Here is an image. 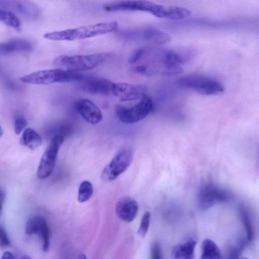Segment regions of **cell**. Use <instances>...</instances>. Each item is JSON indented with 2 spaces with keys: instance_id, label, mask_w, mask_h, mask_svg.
Segmentation results:
<instances>
[{
  "instance_id": "6da1fadb",
  "label": "cell",
  "mask_w": 259,
  "mask_h": 259,
  "mask_svg": "<svg viewBox=\"0 0 259 259\" xmlns=\"http://www.w3.org/2000/svg\"><path fill=\"white\" fill-rule=\"evenodd\" d=\"M108 12L142 11L152 14L157 17L178 20L181 16V10L178 6L165 7L147 0H126L108 4L104 6Z\"/></svg>"
},
{
  "instance_id": "7a4b0ae2",
  "label": "cell",
  "mask_w": 259,
  "mask_h": 259,
  "mask_svg": "<svg viewBox=\"0 0 259 259\" xmlns=\"http://www.w3.org/2000/svg\"><path fill=\"white\" fill-rule=\"evenodd\" d=\"M118 27V24L115 21L101 22L74 28L46 33L44 35V37L56 41H72L111 32L116 30Z\"/></svg>"
},
{
  "instance_id": "3957f363",
  "label": "cell",
  "mask_w": 259,
  "mask_h": 259,
  "mask_svg": "<svg viewBox=\"0 0 259 259\" xmlns=\"http://www.w3.org/2000/svg\"><path fill=\"white\" fill-rule=\"evenodd\" d=\"M83 78L80 72L59 68L35 71L20 77V80L32 84H49L78 82Z\"/></svg>"
},
{
  "instance_id": "277c9868",
  "label": "cell",
  "mask_w": 259,
  "mask_h": 259,
  "mask_svg": "<svg viewBox=\"0 0 259 259\" xmlns=\"http://www.w3.org/2000/svg\"><path fill=\"white\" fill-rule=\"evenodd\" d=\"M109 55L107 53L61 55L54 59L53 64L61 69L79 72L92 69L100 65L106 61Z\"/></svg>"
},
{
  "instance_id": "5b68a950",
  "label": "cell",
  "mask_w": 259,
  "mask_h": 259,
  "mask_svg": "<svg viewBox=\"0 0 259 259\" xmlns=\"http://www.w3.org/2000/svg\"><path fill=\"white\" fill-rule=\"evenodd\" d=\"M178 84L183 88L204 95H216L225 90L223 84L217 80L200 74H190L181 77Z\"/></svg>"
},
{
  "instance_id": "8992f818",
  "label": "cell",
  "mask_w": 259,
  "mask_h": 259,
  "mask_svg": "<svg viewBox=\"0 0 259 259\" xmlns=\"http://www.w3.org/2000/svg\"><path fill=\"white\" fill-rule=\"evenodd\" d=\"M153 102L151 98L145 94L140 101L131 107L117 105L115 108V114L122 122L134 123L144 119L152 110Z\"/></svg>"
},
{
  "instance_id": "52a82bcc",
  "label": "cell",
  "mask_w": 259,
  "mask_h": 259,
  "mask_svg": "<svg viewBox=\"0 0 259 259\" xmlns=\"http://www.w3.org/2000/svg\"><path fill=\"white\" fill-rule=\"evenodd\" d=\"M133 158V152L129 148L119 150L111 161L103 169L101 179L104 182L115 180L124 172L131 165Z\"/></svg>"
},
{
  "instance_id": "ba28073f",
  "label": "cell",
  "mask_w": 259,
  "mask_h": 259,
  "mask_svg": "<svg viewBox=\"0 0 259 259\" xmlns=\"http://www.w3.org/2000/svg\"><path fill=\"white\" fill-rule=\"evenodd\" d=\"M232 198V194L228 190L213 184H206L198 192V205L200 209L205 210L216 203L228 202Z\"/></svg>"
},
{
  "instance_id": "9c48e42d",
  "label": "cell",
  "mask_w": 259,
  "mask_h": 259,
  "mask_svg": "<svg viewBox=\"0 0 259 259\" xmlns=\"http://www.w3.org/2000/svg\"><path fill=\"white\" fill-rule=\"evenodd\" d=\"M64 141L61 135H56L51 139L40 161L37 171L39 179L48 177L53 172L55 166L59 150Z\"/></svg>"
},
{
  "instance_id": "30bf717a",
  "label": "cell",
  "mask_w": 259,
  "mask_h": 259,
  "mask_svg": "<svg viewBox=\"0 0 259 259\" xmlns=\"http://www.w3.org/2000/svg\"><path fill=\"white\" fill-rule=\"evenodd\" d=\"M0 9L31 19H36L40 14L39 8L29 0H0Z\"/></svg>"
},
{
  "instance_id": "8fae6325",
  "label": "cell",
  "mask_w": 259,
  "mask_h": 259,
  "mask_svg": "<svg viewBox=\"0 0 259 259\" xmlns=\"http://www.w3.org/2000/svg\"><path fill=\"white\" fill-rule=\"evenodd\" d=\"M146 88L128 83L113 82L111 94L120 101H130L140 99L145 94Z\"/></svg>"
},
{
  "instance_id": "7c38bea8",
  "label": "cell",
  "mask_w": 259,
  "mask_h": 259,
  "mask_svg": "<svg viewBox=\"0 0 259 259\" xmlns=\"http://www.w3.org/2000/svg\"><path fill=\"white\" fill-rule=\"evenodd\" d=\"M25 233L29 235L38 234L42 241V250L48 251L50 247V230L47 222L42 217L37 215L30 218L25 227Z\"/></svg>"
},
{
  "instance_id": "4fadbf2b",
  "label": "cell",
  "mask_w": 259,
  "mask_h": 259,
  "mask_svg": "<svg viewBox=\"0 0 259 259\" xmlns=\"http://www.w3.org/2000/svg\"><path fill=\"white\" fill-rule=\"evenodd\" d=\"M126 37L141 39L157 45L165 44L170 40V36L166 32L153 27H148L124 33Z\"/></svg>"
},
{
  "instance_id": "5bb4252c",
  "label": "cell",
  "mask_w": 259,
  "mask_h": 259,
  "mask_svg": "<svg viewBox=\"0 0 259 259\" xmlns=\"http://www.w3.org/2000/svg\"><path fill=\"white\" fill-rule=\"evenodd\" d=\"M76 109L88 123L96 124L103 119V114L99 107L92 100L86 99H80L75 103Z\"/></svg>"
},
{
  "instance_id": "9a60e30c",
  "label": "cell",
  "mask_w": 259,
  "mask_h": 259,
  "mask_svg": "<svg viewBox=\"0 0 259 259\" xmlns=\"http://www.w3.org/2000/svg\"><path fill=\"white\" fill-rule=\"evenodd\" d=\"M81 88L85 92L92 95L111 94L113 82L107 79L98 77H89L80 81Z\"/></svg>"
},
{
  "instance_id": "2e32d148",
  "label": "cell",
  "mask_w": 259,
  "mask_h": 259,
  "mask_svg": "<svg viewBox=\"0 0 259 259\" xmlns=\"http://www.w3.org/2000/svg\"><path fill=\"white\" fill-rule=\"evenodd\" d=\"M115 211L120 220L125 222H131L134 220L137 214L138 203L130 197H123L117 202Z\"/></svg>"
},
{
  "instance_id": "e0dca14e",
  "label": "cell",
  "mask_w": 259,
  "mask_h": 259,
  "mask_svg": "<svg viewBox=\"0 0 259 259\" xmlns=\"http://www.w3.org/2000/svg\"><path fill=\"white\" fill-rule=\"evenodd\" d=\"M32 46L28 41L20 38L10 40L0 44V55H4L14 52H31Z\"/></svg>"
},
{
  "instance_id": "ac0fdd59",
  "label": "cell",
  "mask_w": 259,
  "mask_h": 259,
  "mask_svg": "<svg viewBox=\"0 0 259 259\" xmlns=\"http://www.w3.org/2000/svg\"><path fill=\"white\" fill-rule=\"evenodd\" d=\"M197 240L190 238L185 242L173 247L171 255L174 258H193Z\"/></svg>"
},
{
  "instance_id": "d6986e66",
  "label": "cell",
  "mask_w": 259,
  "mask_h": 259,
  "mask_svg": "<svg viewBox=\"0 0 259 259\" xmlns=\"http://www.w3.org/2000/svg\"><path fill=\"white\" fill-rule=\"evenodd\" d=\"M42 142L40 135L33 129L28 127L26 128L20 139L21 145L34 150L39 147Z\"/></svg>"
},
{
  "instance_id": "ffe728a7",
  "label": "cell",
  "mask_w": 259,
  "mask_h": 259,
  "mask_svg": "<svg viewBox=\"0 0 259 259\" xmlns=\"http://www.w3.org/2000/svg\"><path fill=\"white\" fill-rule=\"evenodd\" d=\"M221 258V252L217 244L211 239H206L202 243L201 258L214 259Z\"/></svg>"
},
{
  "instance_id": "44dd1931",
  "label": "cell",
  "mask_w": 259,
  "mask_h": 259,
  "mask_svg": "<svg viewBox=\"0 0 259 259\" xmlns=\"http://www.w3.org/2000/svg\"><path fill=\"white\" fill-rule=\"evenodd\" d=\"M0 22L19 30L21 28V22L16 15L9 11L0 9Z\"/></svg>"
},
{
  "instance_id": "7402d4cb",
  "label": "cell",
  "mask_w": 259,
  "mask_h": 259,
  "mask_svg": "<svg viewBox=\"0 0 259 259\" xmlns=\"http://www.w3.org/2000/svg\"><path fill=\"white\" fill-rule=\"evenodd\" d=\"M240 215L246 231L247 240L251 241L254 236L253 229L249 214L245 208L243 207L240 208Z\"/></svg>"
},
{
  "instance_id": "603a6c76",
  "label": "cell",
  "mask_w": 259,
  "mask_h": 259,
  "mask_svg": "<svg viewBox=\"0 0 259 259\" xmlns=\"http://www.w3.org/2000/svg\"><path fill=\"white\" fill-rule=\"evenodd\" d=\"M93 193V187L92 183L88 181H83L79 186L77 200L80 203L88 201Z\"/></svg>"
},
{
  "instance_id": "cb8c5ba5",
  "label": "cell",
  "mask_w": 259,
  "mask_h": 259,
  "mask_svg": "<svg viewBox=\"0 0 259 259\" xmlns=\"http://www.w3.org/2000/svg\"><path fill=\"white\" fill-rule=\"evenodd\" d=\"M150 222V213L149 211L145 212L142 218L141 224L138 230V234L141 237L146 235Z\"/></svg>"
},
{
  "instance_id": "d4e9b609",
  "label": "cell",
  "mask_w": 259,
  "mask_h": 259,
  "mask_svg": "<svg viewBox=\"0 0 259 259\" xmlns=\"http://www.w3.org/2000/svg\"><path fill=\"white\" fill-rule=\"evenodd\" d=\"M27 121L22 115H17L14 121V131L16 134H19L26 126Z\"/></svg>"
},
{
  "instance_id": "484cf974",
  "label": "cell",
  "mask_w": 259,
  "mask_h": 259,
  "mask_svg": "<svg viewBox=\"0 0 259 259\" xmlns=\"http://www.w3.org/2000/svg\"><path fill=\"white\" fill-rule=\"evenodd\" d=\"M151 258L152 259H161L163 258L161 250L158 242L152 243L150 249Z\"/></svg>"
},
{
  "instance_id": "4316f807",
  "label": "cell",
  "mask_w": 259,
  "mask_h": 259,
  "mask_svg": "<svg viewBox=\"0 0 259 259\" xmlns=\"http://www.w3.org/2000/svg\"><path fill=\"white\" fill-rule=\"evenodd\" d=\"M144 49L143 48L138 49L134 51L130 55L128 62L130 64H133L141 59L144 53Z\"/></svg>"
},
{
  "instance_id": "83f0119b",
  "label": "cell",
  "mask_w": 259,
  "mask_h": 259,
  "mask_svg": "<svg viewBox=\"0 0 259 259\" xmlns=\"http://www.w3.org/2000/svg\"><path fill=\"white\" fill-rule=\"evenodd\" d=\"M10 244V241L4 227L0 224V246L7 247Z\"/></svg>"
},
{
  "instance_id": "f1b7e54d",
  "label": "cell",
  "mask_w": 259,
  "mask_h": 259,
  "mask_svg": "<svg viewBox=\"0 0 259 259\" xmlns=\"http://www.w3.org/2000/svg\"><path fill=\"white\" fill-rule=\"evenodd\" d=\"M5 198V193L4 190L0 187V214L2 213L3 204Z\"/></svg>"
},
{
  "instance_id": "f546056e",
  "label": "cell",
  "mask_w": 259,
  "mask_h": 259,
  "mask_svg": "<svg viewBox=\"0 0 259 259\" xmlns=\"http://www.w3.org/2000/svg\"><path fill=\"white\" fill-rule=\"evenodd\" d=\"M2 258H15V257L12 253H11L9 251H6L3 253V256Z\"/></svg>"
},
{
  "instance_id": "4dcf8cb0",
  "label": "cell",
  "mask_w": 259,
  "mask_h": 259,
  "mask_svg": "<svg viewBox=\"0 0 259 259\" xmlns=\"http://www.w3.org/2000/svg\"><path fill=\"white\" fill-rule=\"evenodd\" d=\"M4 131L1 126H0V137L3 135Z\"/></svg>"
}]
</instances>
